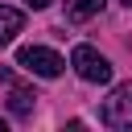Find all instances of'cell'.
<instances>
[{"label":"cell","mask_w":132,"mask_h":132,"mask_svg":"<svg viewBox=\"0 0 132 132\" xmlns=\"http://www.w3.org/2000/svg\"><path fill=\"white\" fill-rule=\"evenodd\" d=\"M29 8H45V4H54V0H25Z\"/></svg>","instance_id":"obj_8"},{"label":"cell","mask_w":132,"mask_h":132,"mask_svg":"<svg viewBox=\"0 0 132 132\" xmlns=\"http://www.w3.org/2000/svg\"><path fill=\"white\" fill-rule=\"evenodd\" d=\"M66 4V21H91L103 12V0H62Z\"/></svg>","instance_id":"obj_6"},{"label":"cell","mask_w":132,"mask_h":132,"mask_svg":"<svg viewBox=\"0 0 132 132\" xmlns=\"http://www.w3.org/2000/svg\"><path fill=\"white\" fill-rule=\"evenodd\" d=\"M0 82H4V87H12V70H8V66H0Z\"/></svg>","instance_id":"obj_7"},{"label":"cell","mask_w":132,"mask_h":132,"mask_svg":"<svg viewBox=\"0 0 132 132\" xmlns=\"http://www.w3.org/2000/svg\"><path fill=\"white\" fill-rule=\"evenodd\" d=\"M33 107H37V95L29 91V87H12V95H8V111L12 116H33Z\"/></svg>","instance_id":"obj_5"},{"label":"cell","mask_w":132,"mask_h":132,"mask_svg":"<svg viewBox=\"0 0 132 132\" xmlns=\"http://www.w3.org/2000/svg\"><path fill=\"white\" fill-rule=\"evenodd\" d=\"M21 25H25L21 8H8V4H0V45H8V41L21 33Z\"/></svg>","instance_id":"obj_4"},{"label":"cell","mask_w":132,"mask_h":132,"mask_svg":"<svg viewBox=\"0 0 132 132\" xmlns=\"http://www.w3.org/2000/svg\"><path fill=\"white\" fill-rule=\"evenodd\" d=\"M16 62L29 70V74H37V78H58L62 74V58L54 54V50H45V45H25L21 54H16Z\"/></svg>","instance_id":"obj_3"},{"label":"cell","mask_w":132,"mask_h":132,"mask_svg":"<svg viewBox=\"0 0 132 132\" xmlns=\"http://www.w3.org/2000/svg\"><path fill=\"white\" fill-rule=\"evenodd\" d=\"M120 4H128V8H132V0H120Z\"/></svg>","instance_id":"obj_10"},{"label":"cell","mask_w":132,"mask_h":132,"mask_svg":"<svg viewBox=\"0 0 132 132\" xmlns=\"http://www.w3.org/2000/svg\"><path fill=\"white\" fill-rule=\"evenodd\" d=\"M4 128H8V124H4V120H0V132H4Z\"/></svg>","instance_id":"obj_9"},{"label":"cell","mask_w":132,"mask_h":132,"mask_svg":"<svg viewBox=\"0 0 132 132\" xmlns=\"http://www.w3.org/2000/svg\"><path fill=\"white\" fill-rule=\"evenodd\" d=\"M70 66L78 70L82 82H111V62H107L99 50H91V45H74Z\"/></svg>","instance_id":"obj_2"},{"label":"cell","mask_w":132,"mask_h":132,"mask_svg":"<svg viewBox=\"0 0 132 132\" xmlns=\"http://www.w3.org/2000/svg\"><path fill=\"white\" fill-rule=\"evenodd\" d=\"M99 124H107V128H132V82H120V87L103 99Z\"/></svg>","instance_id":"obj_1"}]
</instances>
